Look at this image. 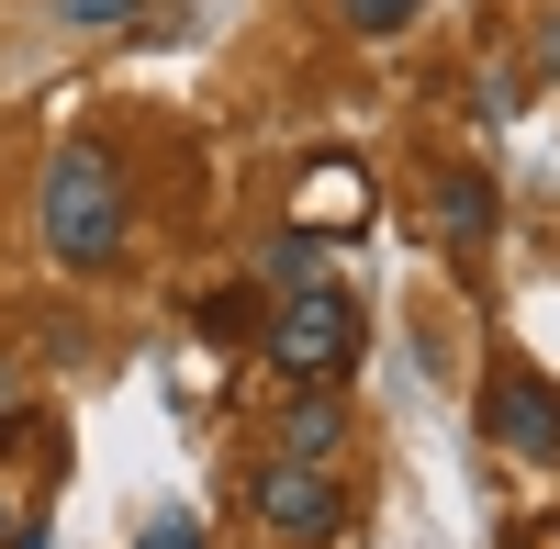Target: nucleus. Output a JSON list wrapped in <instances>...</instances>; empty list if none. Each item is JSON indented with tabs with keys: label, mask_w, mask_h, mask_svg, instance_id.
<instances>
[{
	"label": "nucleus",
	"mask_w": 560,
	"mask_h": 549,
	"mask_svg": "<svg viewBox=\"0 0 560 549\" xmlns=\"http://www.w3.org/2000/svg\"><path fill=\"white\" fill-rule=\"evenodd\" d=\"M34 224H45V258L57 269H113L124 258V179L102 147H57V168H45L34 191Z\"/></svg>",
	"instance_id": "f257e3e1"
},
{
	"label": "nucleus",
	"mask_w": 560,
	"mask_h": 549,
	"mask_svg": "<svg viewBox=\"0 0 560 549\" xmlns=\"http://www.w3.org/2000/svg\"><path fill=\"white\" fill-rule=\"evenodd\" d=\"M269 371L280 382H348L359 371V303L348 292H325V281H303V292H280V314H269Z\"/></svg>",
	"instance_id": "f03ea898"
},
{
	"label": "nucleus",
	"mask_w": 560,
	"mask_h": 549,
	"mask_svg": "<svg viewBox=\"0 0 560 549\" xmlns=\"http://www.w3.org/2000/svg\"><path fill=\"white\" fill-rule=\"evenodd\" d=\"M247 516H258L269 538H292V549H325V538L348 527V493L325 482L314 460H258V471H247Z\"/></svg>",
	"instance_id": "7ed1b4c3"
},
{
	"label": "nucleus",
	"mask_w": 560,
	"mask_h": 549,
	"mask_svg": "<svg viewBox=\"0 0 560 549\" xmlns=\"http://www.w3.org/2000/svg\"><path fill=\"white\" fill-rule=\"evenodd\" d=\"M482 437L504 448V460H560V382L493 371V382H482Z\"/></svg>",
	"instance_id": "20e7f679"
},
{
	"label": "nucleus",
	"mask_w": 560,
	"mask_h": 549,
	"mask_svg": "<svg viewBox=\"0 0 560 549\" xmlns=\"http://www.w3.org/2000/svg\"><path fill=\"white\" fill-rule=\"evenodd\" d=\"M269 448H280V460H337V448H348V393L337 382H303L292 404H280V427H269Z\"/></svg>",
	"instance_id": "39448f33"
},
{
	"label": "nucleus",
	"mask_w": 560,
	"mask_h": 549,
	"mask_svg": "<svg viewBox=\"0 0 560 549\" xmlns=\"http://www.w3.org/2000/svg\"><path fill=\"white\" fill-rule=\"evenodd\" d=\"M493 213H504V202H493V179H482V168H448L438 191H427L438 247H482V236H493Z\"/></svg>",
	"instance_id": "423d86ee"
},
{
	"label": "nucleus",
	"mask_w": 560,
	"mask_h": 549,
	"mask_svg": "<svg viewBox=\"0 0 560 549\" xmlns=\"http://www.w3.org/2000/svg\"><path fill=\"white\" fill-rule=\"evenodd\" d=\"M359 213H370V179L348 157H325L314 191H303V213H292V236H337V224H359Z\"/></svg>",
	"instance_id": "0eeeda50"
},
{
	"label": "nucleus",
	"mask_w": 560,
	"mask_h": 549,
	"mask_svg": "<svg viewBox=\"0 0 560 549\" xmlns=\"http://www.w3.org/2000/svg\"><path fill=\"white\" fill-rule=\"evenodd\" d=\"M337 12H348V34H404L415 0H337Z\"/></svg>",
	"instance_id": "6e6552de"
},
{
	"label": "nucleus",
	"mask_w": 560,
	"mask_h": 549,
	"mask_svg": "<svg viewBox=\"0 0 560 549\" xmlns=\"http://www.w3.org/2000/svg\"><path fill=\"white\" fill-rule=\"evenodd\" d=\"M57 12H68L79 34H113V23H135V12H147V0H57Z\"/></svg>",
	"instance_id": "1a4fd4ad"
},
{
	"label": "nucleus",
	"mask_w": 560,
	"mask_h": 549,
	"mask_svg": "<svg viewBox=\"0 0 560 549\" xmlns=\"http://www.w3.org/2000/svg\"><path fill=\"white\" fill-rule=\"evenodd\" d=\"M135 549H202V527H191V516H147V527H135Z\"/></svg>",
	"instance_id": "9d476101"
},
{
	"label": "nucleus",
	"mask_w": 560,
	"mask_h": 549,
	"mask_svg": "<svg viewBox=\"0 0 560 549\" xmlns=\"http://www.w3.org/2000/svg\"><path fill=\"white\" fill-rule=\"evenodd\" d=\"M23 416V382H12V359H0V427H12Z\"/></svg>",
	"instance_id": "9b49d317"
},
{
	"label": "nucleus",
	"mask_w": 560,
	"mask_h": 549,
	"mask_svg": "<svg viewBox=\"0 0 560 549\" xmlns=\"http://www.w3.org/2000/svg\"><path fill=\"white\" fill-rule=\"evenodd\" d=\"M549 538H560V527H549Z\"/></svg>",
	"instance_id": "f8f14e48"
}]
</instances>
